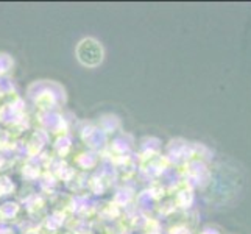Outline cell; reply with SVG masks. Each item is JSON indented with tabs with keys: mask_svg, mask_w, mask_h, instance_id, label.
Returning <instances> with one entry per match:
<instances>
[{
	"mask_svg": "<svg viewBox=\"0 0 251 234\" xmlns=\"http://www.w3.org/2000/svg\"><path fill=\"white\" fill-rule=\"evenodd\" d=\"M76 59L86 67H97L105 56L101 44L94 38H84L78 42L75 49Z\"/></svg>",
	"mask_w": 251,
	"mask_h": 234,
	"instance_id": "cell-1",
	"label": "cell"
}]
</instances>
